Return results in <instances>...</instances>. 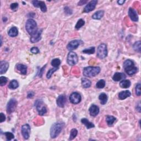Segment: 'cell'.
Returning <instances> with one entry per match:
<instances>
[{
  "instance_id": "1",
  "label": "cell",
  "mask_w": 141,
  "mask_h": 141,
  "mask_svg": "<svg viewBox=\"0 0 141 141\" xmlns=\"http://www.w3.org/2000/svg\"><path fill=\"white\" fill-rule=\"evenodd\" d=\"M124 68L126 73L129 76H133L138 71V68L135 66L132 60L128 59L124 62Z\"/></svg>"
},
{
  "instance_id": "2",
  "label": "cell",
  "mask_w": 141,
  "mask_h": 141,
  "mask_svg": "<svg viewBox=\"0 0 141 141\" xmlns=\"http://www.w3.org/2000/svg\"><path fill=\"white\" fill-rule=\"evenodd\" d=\"M25 29L30 36L34 35L38 31L36 22L33 19H28L26 22Z\"/></svg>"
},
{
  "instance_id": "3",
  "label": "cell",
  "mask_w": 141,
  "mask_h": 141,
  "mask_svg": "<svg viewBox=\"0 0 141 141\" xmlns=\"http://www.w3.org/2000/svg\"><path fill=\"white\" fill-rule=\"evenodd\" d=\"M101 69L99 67L89 66L84 68L83 74L87 77H93L96 76L100 72Z\"/></svg>"
},
{
  "instance_id": "4",
  "label": "cell",
  "mask_w": 141,
  "mask_h": 141,
  "mask_svg": "<svg viewBox=\"0 0 141 141\" xmlns=\"http://www.w3.org/2000/svg\"><path fill=\"white\" fill-rule=\"evenodd\" d=\"M64 124L62 123H54L51 127L50 136L52 138H55L57 137L61 132Z\"/></svg>"
},
{
  "instance_id": "5",
  "label": "cell",
  "mask_w": 141,
  "mask_h": 141,
  "mask_svg": "<svg viewBox=\"0 0 141 141\" xmlns=\"http://www.w3.org/2000/svg\"><path fill=\"white\" fill-rule=\"evenodd\" d=\"M107 55V46L105 44H101L98 47L97 56L100 59H105Z\"/></svg>"
},
{
  "instance_id": "6",
  "label": "cell",
  "mask_w": 141,
  "mask_h": 141,
  "mask_svg": "<svg viewBox=\"0 0 141 141\" xmlns=\"http://www.w3.org/2000/svg\"><path fill=\"white\" fill-rule=\"evenodd\" d=\"M35 106L39 115L43 116L47 112L46 107L44 105L43 101L41 100H36L35 102Z\"/></svg>"
},
{
  "instance_id": "7",
  "label": "cell",
  "mask_w": 141,
  "mask_h": 141,
  "mask_svg": "<svg viewBox=\"0 0 141 141\" xmlns=\"http://www.w3.org/2000/svg\"><path fill=\"white\" fill-rule=\"evenodd\" d=\"M78 61V57L75 53L73 51H70L68 54L67 62L68 64L70 66H74L76 65Z\"/></svg>"
},
{
  "instance_id": "8",
  "label": "cell",
  "mask_w": 141,
  "mask_h": 141,
  "mask_svg": "<svg viewBox=\"0 0 141 141\" xmlns=\"http://www.w3.org/2000/svg\"><path fill=\"white\" fill-rule=\"evenodd\" d=\"M18 104L17 100L15 98L11 99L8 102L7 105V112L9 114H11L15 111Z\"/></svg>"
},
{
  "instance_id": "9",
  "label": "cell",
  "mask_w": 141,
  "mask_h": 141,
  "mask_svg": "<svg viewBox=\"0 0 141 141\" xmlns=\"http://www.w3.org/2000/svg\"><path fill=\"white\" fill-rule=\"evenodd\" d=\"M69 101L73 104H78L81 101L82 97L78 92H73L69 96Z\"/></svg>"
},
{
  "instance_id": "10",
  "label": "cell",
  "mask_w": 141,
  "mask_h": 141,
  "mask_svg": "<svg viewBox=\"0 0 141 141\" xmlns=\"http://www.w3.org/2000/svg\"><path fill=\"white\" fill-rule=\"evenodd\" d=\"M21 132L24 139H28L30 137L31 132V128L29 125L25 124L22 126Z\"/></svg>"
},
{
  "instance_id": "11",
  "label": "cell",
  "mask_w": 141,
  "mask_h": 141,
  "mask_svg": "<svg viewBox=\"0 0 141 141\" xmlns=\"http://www.w3.org/2000/svg\"><path fill=\"white\" fill-rule=\"evenodd\" d=\"M98 3V1L97 0H92V1L88 2L87 5L84 8L83 12L84 13H89L95 8V7Z\"/></svg>"
},
{
  "instance_id": "12",
  "label": "cell",
  "mask_w": 141,
  "mask_h": 141,
  "mask_svg": "<svg viewBox=\"0 0 141 141\" xmlns=\"http://www.w3.org/2000/svg\"><path fill=\"white\" fill-rule=\"evenodd\" d=\"M81 43H82V41L81 40H73L71 41H70L68 44L67 46V48L69 51H72L73 50L77 49L79 46V45H81Z\"/></svg>"
},
{
  "instance_id": "13",
  "label": "cell",
  "mask_w": 141,
  "mask_h": 141,
  "mask_svg": "<svg viewBox=\"0 0 141 141\" xmlns=\"http://www.w3.org/2000/svg\"><path fill=\"white\" fill-rule=\"evenodd\" d=\"M32 3L33 6L36 8H40L41 11L43 12H46L47 11V7L45 2L41 1H33Z\"/></svg>"
},
{
  "instance_id": "14",
  "label": "cell",
  "mask_w": 141,
  "mask_h": 141,
  "mask_svg": "<svg viewBox=\"0 0 141 141\" xmlns=\"http://www.w3.org/2000/svg\"><path fill=\"white\" fill-rule=\"evenodd\" d=\"M129 16L133 22H136L138 21V16L137 11L133 8H130L129 9Z\"/></svg>"
},
{
  "instance_id": "15",
  "label": "cell",
  "mask_w": 141,
  "mask_h": 141,
  "mask_svg": "<svg viewBox=\"0 0 141 141\" xmlns=\"http://www.w3.org/2000/svg\"><path fill=\"white\" fill-rule=\"evenodd\" d=\"M67 101L66 97L65 95H60L56 100V104L60 107H63Z\"/></svg>"
},
{
  "instance_id": "16",
  "label": "cell",
  "mask_w": 141,
  "mask_h": 141,
  "mask_svg": "<svg viewBox=\"0 0 141 141\" xmlns=\"http://www.w3.org/2000/svg\"><path fill=\"white\" fill-rule=\"evenodd\" d=\"M99 107L95 104H93L89 109V114L92 116H96L99 113Z\"/></svg>"
},
{
  "instance_id": "17",
  "label": "cell",
  "mask_w": 141,
  "mask_h": 141,
  "mask_svg": "<svg viewBox=\"0 0 141 141\" xmlns=\"http://www.w3.org/2000/svg\"><path fill=\"white\" fill-rule=\"evenodd\" d=\"M42 33V29H39L38 31H37L36 33L34 35L31 36L30 37V41L32 43H35L41 40V35Z\"/></svg>"
},
{
  "instance_id": "18",
  "label": "cell",
  "mask_w": 141,
  "mask_h": 141,
  "mask_svg": "<svg viewBox=\"0 0 141 141\" xmlns=\"http://www.w3.org/2000/svg\"><path fill=\"white\" fill-rule=\"evenodd\" d=\"M9 66V63L6 61H2L0 62V74H3L5 73L8 70Z\"/></svg>"
},
{
  "instance_id": "19",
  "label": "cell",
  "mask_w": 141,
  "mask_h": 141,
  "mask_svg": "<svg viewBox=\"0 0 141 141\" xmlns=\"http://www.w3.org/2000/svg\"><path fill=\"white\" fill-rule=\"evenodd\" d=\"M126 77V75L123 73L120 72H116L114 74V75L112 77V79L115 82H119L121 80H124Z\"/></svg>"
},
{
  "instance_id": "20",
  "label": "cell",
  "mask_w": 141,
  "mask_h": 141,
  "mask_svg": "<svg viewBox=\"0 0 141 141\" xmlns=\"http://www.w3.org/2000/svg\"><path fill=\"white\" fill-rule=\"evenodd\" d=\"M131 95V93L129 91H125L120 92L118 94L119 99L120 100H124Z\"/></svg>"
},
{
  "instance_id": "21",
  "label": "cell",
  "mask_w": 141,
  "mask_h": 141,
  "mask_svg": "<svg viewBox=\"0 0 141 141\" xmlns=\"http://www.w3.org/2000/svg\"><path fill=\"white\" fill-rule=\"evenodd\" d=\"M17 69L23 75L27 74V66L23 64H18L17 65Z\"/></svg>"
},
{
  "instance_id": "22",
  "label": "cell",
  "mask_w": 141,
  "mask_h": 141,
  "mask_svg": "<svg viewBox=\"0 0 141 141\" xmlns=\"http://www.w3.org/2000/svg\"><path fill=\"white\" fill-rule=\"evenodd\" d=\"M104 15V11L103 10L98 11L96 12L94 15L92 16V18L94 20H100L103 17Z\"/></svg>"
},
{
  "instance_id": "23",
  "label": "cell",
  "mask_w": 141,
  "mask_h": 141,
  "mask_svg": "<svg viewBox=\"0 0 141 141\" xmlns=\"http://www.w3.org/2000/svg\"><path fill=\"white\" fill-rule=\"evenodd\" d=\"M81 123L84 124L86 126V127L88 129H91L92 128H94L95 127V125H94L91 122L89 121L86 118H83L81 120Z\"/></svg>"
},
{
  "instance_id": "24",
  "label": "cell",
  "mask_w": 141,
  "mask_h": 141,
  "mask_svg": "<svg viewBox=\"0 0 141 141\" xmlns=\"http://www.w3.org/2000/svg\"><path fill=\"white\" fill-rule=\"evenodd\" d=\"M8 34L11 37H16L18 34V29L16 27H13L8 30Z\"/></svg>"
},
{
  "instance_id": "25",
  "label": "cell",
  "mask_w": 141,
  "mask_h": 141,
  "mask_svg": "<svg viewBox=\"0 0 141 141\" xmlns=\"http://www.w3.org/2000/svg\"><path fill=\"white\" fill-rule=\"evenodd\" d=\"M99 99L100 101L101 104L105 105L106 104V102L108 100L107 95L104 93H101L99 96Z\"/></svg>"
},
{
  "instance_id": "26",
  "label": "cell",
  "mask_w": 141,
  "mask_h": 141,
  "mask_svg": "<svg viewBox=\"0 0 141 141\" xmlns=\"http://www.w3.org/2000/svg\"><path fill=\"white\" fill-rule=\"evenodd\" d=\"M131 83L128 79H124L120 83V86L122 88H128L131 86Z\"/></svg>"
},
{
  "instance_id": "27",
  "label": "cell",
  "mask_w": 141,
  "mask_h": 141,
  "mask_svg": "<svg viewBox=\"0 0 141 141\" xmlns=\"http://www.w3.org/2000/svg\"><path fill=\"white\" fill-rule=\"evenodd\" d=\"M116 117L113 116L111 115H107L106 116V121L107 125L109 126H111L114 123V122L116 121Z\"/></svg>"
},
{
  "instance_id": "28",
  "label": "cell",
  "mask_w": 141,
  "mask_h": 141,
  "mask_svg": "<svg viewBox=\"0 0 141 141\" xmlns=\"http://www.w3.org/2000/svg\"><path fill=\"white\" fill-rule=\"evenodd\" d=\"M92 85V82L87 78H82V86L84 88H88Z\"/></svg>"
},
{
  "instance_id": "29",
  "label": "cell",
  "mask_w": 141,
  "mask_h": 141,
  "mask_svg": "<svg viewBox=\"0 0 141 141\" xmlns=\"http://www.w3.org/2000/svg\"><path fill=\"white\" fill-rule=\"evenodd\" d=\"M19 87V83L17 80L13 79L9 82L8 88L10 89H16Z\"/></svg>"
},
{
  "instance_id": "30",
  "label": "cell",
  "mask_w": 141,
  "mask_h": 141,
  "mask_svg": "<svg viewBox=\"0 0 141 141\" xmlns=\"http://www.w3.org/2000/svg\"><path fill=\"white\" fill-rule=\"evenodd\" d=\"M133 48L134 51H137L138 53H140L141 51V43L140 41H136L133 45Z\"/></svg>"
},
{
  "instance_id": "31",
  "label": "cell",
  "mask_w": 141,
  "mask_h": 141,
  "mask_svg": "<svg viewBox=\"0 0 141 141\" xmlns=\"http://www.w3.org/2000/svg\"><path fill=\"white\" fill-rule=\"evenodd\" d=\"M51 64L54 68H58L61 64V60L59 59H54L51 61Z\"/></svg>"
},
{
  "instance_id": "32",
  "label": "cell",
  "mask_w": 141,
  "mask_h": 141,
  "mask_svg": "<svg viewBox=\"0 0 141 141\" xmlns=\"http://www.w3.org/2000/svg\"><path fill=\"white\" fill-rule=\"evenodd\" d=\"M95 47H90L89 48H87L84 49L82 51L83 54H93L95 53Z\"/></svg>"
},
{
  "instance_id": "33",
  "label": "cell",
  "mask_w": 141,
  "mask_h": 141,
  "mask_svg": "<svg viewBox=\"0 0 141 141\" xmlns=\"http://www.w3.org/2000/svg\"><path fill=\"white\" fill-rule=\"evenodd\" d=\"M77 134H78V131L76 129H72L70 132L69 138L68 140H73V139H74L76 137Z\"/></svg>"
},
{
  "instance_id": "34",
  "label": "cell",
  "mask_w": 141,
  "mask_h": 141,
  "mask_svg": "<svg viewBox=\"0 0 141 141\" xmlns=\"http://www.w3.org/2000/svg\"><path fill=\"white\" fill-rule=\"evenodd\" d=\"M105 83H106L104 79H100V81H99L97 83L96 87L98 89H102L105 87Z\"/></svg>"
},
{
  "instance_id": "35",
  "label": "cell",
  "mask_w": 141,
  "mask_h": 141,
  "mask_svg": "<svg viewBox=\"0 0 141 141\" xmlns=\"http://www.w3.org/2000/svg\"><path fill=\"white\" fill-rule=\"evenodd\" d=\"M85 24V22L82 19H80L79 20L77 23L76 25H75V28H76V29H79L80 28H81L83 25H84Z\"/></svg>"
},
{
  "instance_id": "36",
  "label": "cell",
  "mask_w": 141,
  "mask_h": 141,
  "mask_svg": "<svg viewBox=\"0 0 141 141\" xmlns=\"http://www.w3.org/2000/svg\"><path fill=\"white\" fill-rule=\"evenodd\" d=\"M4 134L5 135L7 140H11L15 138V135L12 132H6L4 133Z\"/></svg>"
},
{
  "instance_id": "37",
  "label": "cell",
  "mask_w": 141,
  "mask_h": 141,
  "mask_svg": "<svg viewBox=\"0 0 141 141\" xmlns=\"http://www.w3.org/2000/svg\"><path fill=\"white\" fill-rule=\"evenodd\" d=\"M58 68H51L50 69L49 71L48 72V73H47V74H46V78L48 79H50L51 78V77H52V75L54 74V72H55L56 70H57Z\"/></svg>"
},
{
  "instance_id": "38",
  "label": "cell",
  "mask_w": 141,
  "mask_h": 141,
  "mask_svg": "<svg viewBox=\"0 0 141 141\" xmlns=\"http://www.w3.org/2000/svg\"><path fill=\"white\" fill-rule=\"evenodd\" d=\"M140 88H141L140 83L137 84V85H136V88H135V92H136V94L138 97L140 96V95H141Z\"/></svg>"
},
{
  "instance_id": "39",
  "label": "cell",
  "mask_w": 141,
  "mask_h": 141,
  "mask_svg": "<svg viewBox=\"0 0 141 141\" xmlns=\"http://www.w3.org/2000/svg\"><path fill=\"white\" fill-rule=\"evenodd\" d=\"M7 82H8V79L7 77H4V76L0 77V86H1V87L6 85Z\"/></svg>"
},
{
  "instance_id": "40",
  "label": "cell",
  "mask_w": 141,
  "mask_h": 141,
  "mask_svg": "<svg viewBox=\"0 0 141 141\" xmlns=\"http://www.w3.org/2000/svg\"><path fill=\"white\" fill-rule=\"evenodd\" d=\"M30 52L33 54H37L39 53L40 50L37 47H33L30 49Z\"/></svg>"
},
{
  "instance_id": "41",
  "label": "cell",
  "mask_w": 141,
  "mask_h": 141,
  "mask_svg": "<svg viewBox=\"0 0 141 141\" xmlns=\"http://www.w3.org/2000/svg\"><path fill=\"white\" fill-rule=\"evenodd\" d=\"M65 13L67 15H70L72 14V10L68 7H65L64 8Z\"/></svg>"
},
{
  "instance_id": "42",
  "label": "cell",
  "mask_w": 141,
  "mask_h": 141,
  "mask_svg": "<svg viewBox=\"0 0 141 141\" xmlns=\"http://www.w3.org/2000/svg\"><path fill=\"white\" fill-rule=\"evenodd\" d=\"M18 7V3H13L11 4L10 8L12 9V10H15L16 9H17Z\"/></svg>"
},
{
  "instance_id": "43",
  "label": "cell",
  "mask_w": 141,
  "mask_h": 141,
  "mask_svg": "<svg viewBox=\"0 0 141 141\" xmlns=\"http://www.w3.org/2000/svg\"><path fill=\"white\" fill-rule=\"evenodd\" d=\"M46 65H45L43 67H42V68H41L40 69V71H39V74H38V76H39V77H42V76H43V72H44V69H45V67H46Z\"/></svg>"
},
{
  "instance_id": "44",
  "label": "cell",
  "mask_w": 141,
  "mask_h": 141,
  "mask_svg": "<svg viewBox=\"0 0 141 141\" xmlns=\"http://www.w3.org/2000/svg\"><path fill=\"white\" fill-rule=\"evenodd\" d=\"M0 115H1V123H2L6 120V116L4 115V114L2 113V112H1V113L0 114Z\"/></svg>"
},
{
  "instance_id": "45",
  "label": "cell",
  "mask_w": 141,
  "mask_h": 141,
  "mask_svg": "<svg viewBox=\"0 0 141 141\" xmlns=\"http://www.w3.org/2000/svg\"><path fill=\"white\" fill-rule=\"evenodd\" d=\"M34 96V92H28V96H27L28 98H32Z\"/></svg>"
},
{
  "instance_id": "46",
  "label": "cell",
  "mask_w": 141,
  "mask_h": 141,
  "mask_svg": "<svg viewBox=\"0 0 141 141\" xmlns=\"http://www.w3.org/2000/svg\"><path fill=\"white\" fill-rule=\"evenodd\" d=\"M87 2V1H80L78 3V6H82L83 4H85Z\"/></svg>"
},
{
  "instance_id": "47",
  "label": "cell",
  "mask_w": 141,
  "mask_h": 141,
  "mask_svg": "<svg viewBox=\"0 0 141 141\" xmlns=\"http://www.w3.org/2000/svg\"><path fill=\"white\" fill-rule=\"evenodd\" d=\"M136 109H137V110L139 112H140V102H138V105H137V106H136Z\"/></svg>"
},
{
  "instance_id": "48",
  "label": "cell",
  "mask_w": 141,
  "mask_h": 141,
  "mask_svg": "<svg viewBox=\"0 0 141 141\" xmlns=\"http://www.w3.org/2000/svg\"><path fill=\"white\" fill-rule=\"evenodd\" d=\"M125 2V1L124 0H119V1H117V3H118L119 5H123Z\"/></svg>"
},
{
  "instance_id": "49",
  "label": "cell",
  "mask_w": 141,
  "mask_h": 141,
  "mask_svg": "<svg viewBox=\"0 0 141 141\" xmlns=\"http://www.w3.org/2000/svg\"><path fill=\"white\" fill-rule=\"evenodd\" d=\"M1 46L2 45V36H1Z\"/></svg>"
}]
</instances>
